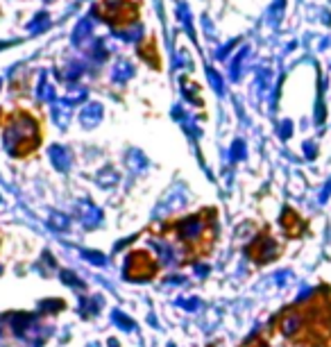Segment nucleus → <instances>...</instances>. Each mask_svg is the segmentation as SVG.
<instances>
[{
  "mask_svg": "<svg viewBox=\"0 0 331 347\" xmlns=\"http://www.w3.org/2000/svg\"><path fill=\"white\" fill-rule=\"evenodd\" d=\"M98 14L111 28H129L141 16V3L139 0H102L98 5Z\"/></svg>",
  "mask_w": 331,
  "mask_h": 347,
  "instance_id": "obj_1",
  "label": "nucleus"
}]
</instances>
